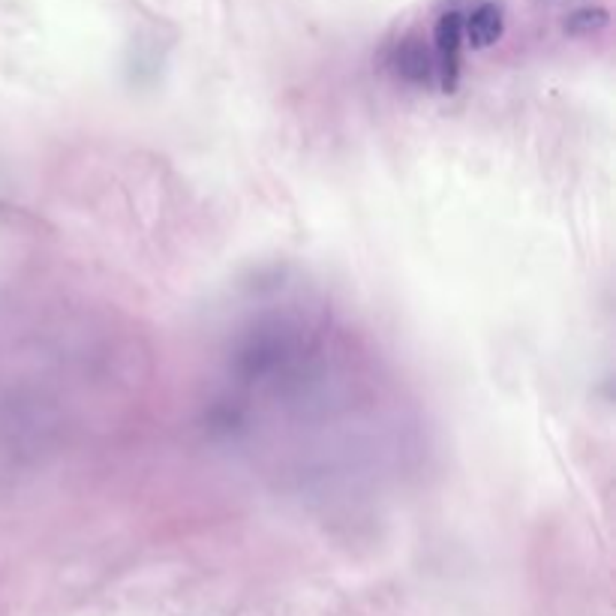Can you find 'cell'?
I'll return each mask as SVG.
<instances>
[{
	"label": "cell",
	"mask_w": 616,
	"mask_h": 616,
	"mask_svg": "<svg viewBox=\"0 0 616 616\" xmlns=\"http://www.w3.org/2000/svg\"><path fill=\"white\" fill-rule=\"evenodd\" d=\"M499 30H502V19H499V10L493 4H481L473 15H469L466 34L475 45L493 42L499 36Z\"/></svg>",
	"instance_id": "cell-1"
}]
</instances>
